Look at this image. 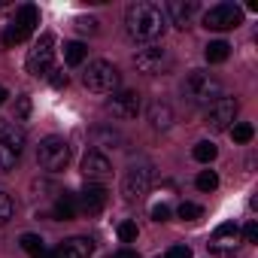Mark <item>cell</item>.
I'll return each instance as SVG.
<instances>
[{"label":"cell","instance_id":"cell-1","mask_svg":"<svg viewBox=\"0 0 258 258\" xmlns=\"http://www.w3.org/2000/svg\"><path fill=\"white\" fill-rule=\"evenodd\" d=\"M124 28L131 34V40H137V43H155L167 31V16L158 4L137 0V4H131L124 13Z\"/></svg>","mask_w":258,"mask_h":258},{"label":"cell","instance_id":"cell-2","mask_svg":"<svg viewBox=\"0 0 258 258\" xmlns=\"http://www.w3.org/2000/svg\"><path fill=\"white\" fill-rule=\"evenodd\" d=\"M182 97L195 106H213L222 97V82L207 70H191L182 79Z\"/></svg>","mask_w":258,"mask_h":258},{"label":"cell","instance_id":"cell-3","mask_svg":"<svg viewBox=\"0 0 258 258\" xmlns=\"http://www.w3.org/2000/svg\"><path fill=\"white\" fill-rule=\"evenodd\" d=\"M118 70H115V64H109V61H103V58H97V61H91L88 64V70L82 73V82H85V88L88 91H94V94H112L115 88H118Z\"/></svg>","mask_w":258,"mask_h":258},{"label":"cell","instance_id":"cell-4","mask_svg":"<svg viewBox=\"0 0 258 258\" xmlns=\"http://www.w3.org/2000/svg\"><path fill=\"white\" fill-rule=\"evenodd\" d=\"M37 25H40V10H37L34 4H22V7L16 10V16H13V22L7 25L4 43H7V46L25 43V40L34 34V28H37Z\"/></svg>","mask_w":258,"mask_h":258},{"label":"cell","instance_id":"cell-5","mask_svg":"<svg viewBox=\"0 0 258 258\" xmlns=\"http://www.w3.org/2000/svg\"><path fill=\"white\" fill-rule=\"evenodd\" d=\"M37 161H40V167L49 170V173L64 170L67 161H70V143H67L64 137H46V140H40V146H37Z\"/></svg>","mask_w":258,"mask_h":258},{"label":"cell","instance_id":"cell-6","mask_svg":"<svg viewBox=\"0 0 258 258\" xmlns=\"http://www.w3.org/2000/svg\"><path fill=\"white\" fill-rule=\"evenodd\" d=\"M55 37L52 34H40V40L34 43V49L28 52V73L34 76H49L55 67Z\"/></svg>","mask_w":258,"mask_h":258},{"label":"cell","instance_id":"cell-7","mask_svg":"<svg viewBox=\"0 0 258 258\" xmlns=\"http://www.w3.org/2000/svg\"><path fill=\"white\" fill-rule=\"evenodd\" d=\"M243 22V10L234 4H216L204 13V28L207 31H231Z\"/></svg>","mask_w":258,"mask_h":258},{"label":"cell","instance_id":"cell-8","mask_svg":"<svg viewBox=\"0 0 258 258\" xmlns=\"http://www.w3.org/2000/svg\"><path fill=\"white\" fill-rule=\"evenodd\" d=\"M152 185V167L149 164H134V167H127L124 179H121V195L127 201H140Z\"/></svg>","mask_w":258,"mask_h":258},{"label":"cell","instance_id":"cell-9","mask_svg":"<svg viewBox=\"0 0 258 258\" xmlns=\"http://www.w3.org/2000/svg\"><path fill=\"white\" fill-rule=\"evenodd\" d=\"M82 176L94 185H103L106 179H112V164L100 149H88L82 158Z\"/></svg>","mask_w":258,"mask_h":258},{"label":"cell","instance_id":"cell-10","mask_svg":"<svg viewBox=\"0 0 258 258\" xmlns=\"http://www.w3.org/2000/svg\"><path fill=\"white\" fill-rule=\"evenodd\" d=\"M237 118V100L234 97H219L210 109H207V124L213 131H231Z\"/></svg>","mask_w":258,"mask_h":258},{"label":"cell","instance_id":"cell-11","mask_svg":"<svg viewBox=\"0 0 258 258\" xmlns=\"http://www.w3.org/2000/svg\"><path fill=\"white\" fill-rule=\"evenodd\" d=\"M106 109H109L115 118H137L140 109H143V100H140L137 91L124 88V91H115V94H112V100L106 103Z\"/></svg>","mask_w":258,"mask_h":258},{"label":"cell","instance_id":"cell-12","mask_svg":"<svg viewBox=\"0 0 258 258\" xmlns=\"http://www.w3.org/2000/svg\"><path fill=\"white\" fill-rule=\"evenodd\" d=\"M167 64H170V58H167V52H164L161 46H146V49H140V52L134 55V67H137L140 73H149V76L161 73Z\"/></svg>","mask_w":258,"mask_h":258},{"label":"cell","instance_id":"cell-13","mask_svg":"<svg viewBox=\"0 0 258 258\" xmlns=\"http://www.w3.org/2000/svg\"><path fill=\"white\" fill-rule=\"evenodd\" d=\"M237 243H240V228L234 222H222L210 237V249L216 255H231L237 249Z\"/></svg>","mask_w":258,"mask_h":258},{"label":"cell","instance_id":"cell-14","mask_svg":"<svg viewBox=\"0 0 258 258\" xmlns=\"http://www.w3.org/2000/svg\"><path fill=\"white\" fill-rule=\"evenodd\" d=\"M76 204H79V210L91 219V216H100L103 213V207H106V188L103 185H94V182H88L79 195H76Z\"/></svg>","mask_w":258,"mask_h":258},{"label":"cell","instance_id":"cell-15","mask_svg":"<svg viewBox=\"0 0 258 258\" xmlns=\"http://www.w3.org/2000/svg\"><path fill=\"white\" fill-rule=\"evenodd\" d=\"M94 243L88 237H70L55 249V258H91Z\"/></svg>","mask_w":258,"mask_h":258},{"label":"cell","instance_id":"cell-16","mask_svg":"<svg viewBox=\"0 0 258 258\" xmlns=\"http://www.w3.org/2000/svg\"><path fill=\"white\" fill-rule=\"evenodd\" d=\"M0 146H4V149H13L16 155H22V149H25V131H22L16 121L0 118Z\"/></svg>","mask_w":258,"mask_h":258},{"label":"cell","instance_id":"cell-17","mask_svg":"<svg viewBox=\"0 0 258 258\" xmlns=\"http://www.w3.org/2000/svg\"><path fill=\"white\" fill-rule=\"evenodd\" d=\"M195 0H170L167 4V10H164V16H170V22L176 25V28H188L191 25V16H195Z\"/></svg>","mask_w":258,"mask_h":258},{"label":"cell","instance_id":"cell-18","mask_svg":"<svg viewBox=\"0 0 258 258\" xmlns=\"http://www.w3.org/2000/svg\"><path fill=\"white\" fill-rule=\"evenodd\" d=\"M79 213V204H76V195H70V191H64V195H58V201H55V210H52V216L55 219H73Z\"/></svg>","mask_w":258,"mask_h":258},{"label":"cell","instance_id":"cell-19","mask_svg":"<svg viewBox=\"0 0 258 258\" xmlns=\"http://www.w3.org/2000/svg\"><path fill=\"white\" fill-rule=\"evenodd\" d=\"M149 121H152V127H170V121H173V109H170L167 103L155 100V103L149 106Z\"/></svg>","mask_w":258,"mask_h":258},{"label":"cell","instance_id":"cell-20","mask_svg":"<svg viewBox=\"0 0 258 258\" xmlns=\"http://www.w3.org/2000/svg\"><path fill=\"white\" fill-rule=\"evenodd\" d=\"M207 61L210 64H222V61H228V55H231V46L225 43V40H213L210 46H207Z\"/></svg>","mask_w":258,"mask_h":258},{"label":"cell","instance_id":"cell-21","mask_svg":"<svg viewBox=\"0 0 258 258\" xmlns=\"http://www.w3.org/2000/svg\"><path fill=\"white\" fill-rule=\"evenodd\" d=\"M85 55H88V49H85L79 40H73V43L64 46V61H67L70 67H79V64L85 61Z\"/></svg>","mask_w":258,"mask_h":258},{"label":"cell","instance_id":"cell-22","mask_svg":"<svg viewBox=\"0 0 258 258\" xmlns=\"http://www.w3.org/2000/svg\"><path fill=\"white\" fill-rule=\"evenodd\" d=\"M191 155H195V161H201V164H210V161L219 155V149H216V143L204 140V143H198V146L191 149Z\"/></svg>","mask_w":258,"mask_h":258},{"label":"cell","instance_id":"cell-23","mask_svg":"<svg viewBox=\"0 0 258 258\" xmlns=\"http://www.w3.org/2000/svg\"><path fill=\"white\" fill-rule=\"evenodd\" d=\"M195 185H198L201 191H216V188H219V176H216V170H201L198 179H195Z\"/></svg>","mask_w":258,"mask_h":258},{"label":"cell","instance_id":"cell-24","mask_svg":"<svg viewBox=\"0 0 258 258\" xmlns=\"http://www.w3.org/2000/svg\"><path fill=\"white\" fill-rule=\"evenodd\" d=\"M231 137H234V143H249V140L255 137V127H252L249 121H240V124L231 127Z\"/></svg>","mask_w":258,"mask_h":258},{"label":"cell","instance_id":"cell-25","mask_svg":"<svg viewBox=\"0 0 258 258\" xmlns=\"http://www.w3.org/2000/svg\"><path fill=\"white\" fill-rule=\"evenodd\" d=\"M176 213H179V219H182V222H195V219H201V216H204V207H201V204L185 201V204H179V210H176Z\"/></svg>","mask_w":258,"mask_h":258},{"label":"cell","instance_id":"cell-26","mask_svg":"<svg viewBox=\"0 0 258 258\" xmlns=\"http://www.w3.org/2000/svg\"><path fill=\"white\" fill-rule=\"evenodd\" d=\"M22 249L25 252H31V255H37V252H43L46 249V243H43V237H37V234H22Z\"/></svg>","mask_w":258,"mask_h":258},{"label":"cell","instance_id":"cell-27","mask_svg":"<svg viewBox=\"0 0 258 258\" xmlns=\"http://www.w3.org/2000/svg\"><path fill=\"white\" fill-rule=\"evenodd\" d=\"M91 137H94V143H97V146H112V143H121V137H118V134H112V131H106V127H97V131H94Z\"/></svg>","mask_w":258,"mask_h":258},{"label":"cell","instance_id":"cell-28","mask_svg":"<svg viewBox=\"0 0 258 258\" xmlns=\"http://www.w3.org/2000/svg\"><path fill=\"white\" fill-rule=\"evenodd\" d=\"M16 164H19V155H16L13 149H4V146H0V170H16Z\"/></svg>","mask_w":258,"mask_h":258},{"label":"cell","instance_id":"cell-29","mask_svg":"<svg viewBox=\"0 0 258 258\" xmlns=\"http://www.w3.org/2000/svg\"><path fill=\"white\" fill-rule=\"evenodd\" d=\"M28 115H31V97L22 94V97L16 100V121H28Z\"/></svg>","mask_w":258,"mask_h":258},{"label":"cell","instance_id":"cell-30","mask_svg":"<svg viewBox=\"0 0 258 258\" xmlns=\"http://www.w3.org/2000/svg\"><path fill=\"white\" fill-rule=\"evenodd\" d=\"M10 219H13V201H10V195L0 191V228H4Z\"/></svg>","mask_w":258,"mask_h":258},{"label":"cell","instance_id":"cell-31","mask_svg":"<svg viewBox=\"0 0 258 258\" xmlns=\"http://www.w3.org/2000/svg\"><path fill=\"white\" fill-rule=\"evenodd\" d=\"M118 237H121V243H134L137 240V225L134 222H121L118 225Z\"/></svg>","mask_w":258,"mask_h":258},{"label":"cell","instance_id":"cell-32","mask_svg":"<svg viewBox=\"0 0 258 258\" xmlns=\"http://www.w3.org/2000/svg\"><path fill=\"white\" fill-rule=\"evenodd\" d=\"M49 82H52V88H58V91H61V88H67V82H70V79H67V73H64V70H52V73H49Z\"/></svg>","mask_w":258,"mask_h":258},{"label":"cell","instance_id":"cell-33","mask_svg":"<svg viewBox=\"0 0 258 258\" xmlns=\"http://www.w3.org/2000/svg\"><path fill=\"white\" fill-rule=\"evenodd\" d=\"M158 258H191V249L188 246H170L164 255H158Z\"/></svg>","mask_w":258,"mask_h":258},{"label":"cell","instance_id":"cell-34","mask_svg":"<svg viewBox=\"0 0 258 258\" xmlns=\"http://www.w3.org/2000/svg\"><path fill=\"white\" fill-rule=\"evenodd\" d=\"M152 219H155V222H167V219H170V207H167V204H155V207H152Z\"/></svg>","mask_w":258,"mask_h":258},{"label":"cell","instance_id":"cell-35","mask_svg":"<svg viewBox=\"0 0 258 258\" xmlns=\"http://www.w3.org/2000/svg\"><path fill=\"white\" fill-rule=\"evenodd\" d=\"M76 31H82V34H94V31H97V22H94V19H76Z\"/></svg>","mask_w":258,"mask_h":258},{"label":"cell","instance_id":"cell-36","mask_svg":"<svg viewBox=\"0 0 258 258\" xmlns=\"http://www.w3.org/2000/svg\"><path fill=\"white\" fill-rule=\"evenodd\" d=\"M240 237H243L246 243H255V240H258V225H255V222H249V225L240 231Z\"/></svg>","mask_w":258,"mask_h":258},{"label":"cell","instance_id":"cell-37","mask_svg":"<svg viewBox=\"0 0 258 258\" xmlns=\"http://www.w3.org/2000/svg\"><path fill=\"white\" fill-rule=\"evenodd\" d=\"M112 258H140L134 249H118V252H112Z\"/></svg>","mask_w":258,"mask_h":258},{"label":"cell","instance_id":"cell-38","mask_svg":"<svg viewBox=\"0 0 258 258\" xmlns=\"http://www.w3.org/2000/svg\"><path fill=\"white\" fill-rule=\"evenodd\" d=\"M34 258H55V252H49V249H43V252H37Z\"/></svg>","mask_w":258,"mask_h":258},{"label":"cell","instance_id":"cell-39","mask_svg":"<svg viewBox=\"0 0 258 258\" xmlns=\"http://www.w3.org/2000/svg\"><path fill=\"white\" fill-rule=\"evenodd\" d=\"M4 100H7V88L0 85V106H4Z\"/></svg>","mask_w":258,"mask_h":258},{"label":"cell","instance_id":"cell-40","mask_svg":"<svg viewBox=\"0 0 258 258\" xmlns=\"http://www.w3.org/2000/svg\"><path fill=\"white\" fill-rule=\"evenodd\" d=\"M4 7H7V0H0V10H4Z\"/></svg>","mask_w":258,"mask_h":258}]
</instances>
